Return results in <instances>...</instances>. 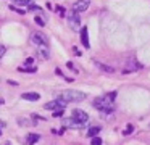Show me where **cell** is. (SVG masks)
Here are the masks:
<instances>
[{
    "instance_id": "obj_21",
    "label": "cell",
    "mask_w": 150,
    "mask_h": 145,
    "mask_svg": "<svg viewBox=\"0 0 150 145\" xmlns=\"http://www.w3.org/2000/svg\"><path fill=\"white\" fill-rule=\"evenodd\" d=\"M34 63V58H26V60H24V64H26V66H28V64H33Z\"/></svg>"
},
{
    "instance_id": "obj_5",
    "label": "cell",
    "mask_w": 150,
    "mask_h": 145,
    "mask_svg": "<svg viewBox=\"0 0 150 145\" xmlns=\"http://www.w3.org/2000/svg\"><path fill=\"white\" fill-rule=\"evenodd\" d=\"M71 118L74 119V121H78L79 124H86V122L89 121V115H87L86 111H82V110H79V108L73 110V113H71Z\"/></svg>"
},
{
    "instance_id": "obj_28",
    "label": "cell",
    "mask_w": 150,
    "mask_h": 145,
    "mask_svg": "<svg viewBox=\"0 0 150 145\" xmlns=\"http://www.w3.org/2000/svg\"><path fill=\"white\" fill-rule=\"evenodd\" d=\"M0 135H2V131H0Z\"/></svg>"
},
{
    "instance_id": "obj_16",
    "label": "cell",
    "mask_w": 150,
    "mask_h": 145,
    "mask_svg": "<svg viewBox=\"0 0 150 145\" xmlns=\"http://www.w3.org/2000/svg\"><path fill=\"white\" fill-rule=\"evenodd\" d=\"M18 122L23 124V126H33L34 124V121H31V119H24V118H20V119H18Z\"/></svg>"
},
{
    "instance_id": "obj_24",
    "label": "cell",
    "mask_w": 150,
    "mask_h": 145,
    "mask_svg": "<svg viewBox=\"0 0 150 145\" xmlns=\"http://www.w3.org/2000/svg\"><path fill=\"white\" fill-rule=\"evenodd\" d=\"M73 52H74V55H78V57H79V55H81V52H79V50H78V48H76V47L73 48Z\"/></svg>"
},
{
    "instance_id": "obj_3",
    "label": "cell",
    "mask_w": 150,
    "mask_h": 145,
    "mask_svg": "<svg viewBox=\"0 0 150 145\" xmlns=\"http://www.w3.org/2000/svg\"><path fill=\"white\" fill-rule=\"evenodd\" d=\"M31 42H33L34 45H37V47H47L49 45V39H47L45 34H42V32L36 31L31 34Z\"/></svg>"
},
{
    "instance_id": "obj_13",
    "label": "cell",
    "mask_w": 150,
    "mask_h": 145,
    "mask_svg": "<svg viewBox=\"0 0 150 145\" xmlns=\"http://www.w3.org/2000/svg\"><path fill=\"white\" fill-rule=\"evenodd\" d=\"M98 132H100V127H98V126H94V127H91L87 131V135H89V137H95Z\"/></svg>"
},
{
    "instance_id": "obj_6",
    "label": "cell",
    "mask_w": 150,
    "mask_h": 145,
    "mask_svg": "<svg viewBox=\"0 0 150 145\" xmlns=\"http://www.w3.org/2000/svg\"><path fill=\"white\" fill-rule=\"evenodd\" d=\"M91 5V0H78V2L73 3V11L74 13H81V11H86Z\"/></svg>"
},
{
    "instance_id": "obj_30",
    "label": "cell",
    "mask_w": 150,
    "mask_h": 145,
    "mask_svg": "<svg viewBox=\"0 0 150 145\" xmlns=\"http://www.w3.org/2000/svg\"><path fill=\"white\" fill-rule=\"evenodd\" d=\"M149 127H150V124H149Z\"/></svg>"
},
{
    "instance_id": "obj_9",
    "label": "cell",
    "mask_w": 150,
    "mask_h": 145,
    "mask_svg": "<svg viewBox=\"0 0 150 145\" xmlns=\"http://www.w3.org/2000/svg\"><path fill=\"white\" fill-rule=\"evenodd\" d=\"M81 42L86 48H89V34H87V28H81Z\"/></svg>"
},
{
    "instance_id": "obj_2",
    "label": "cell",
    "mask_w": 150,
    "mask_h": 145,
    "mask_svg": "<svg viewBox=\"0 0 150 145\" xmlns=\"http://www.w3.org/2000/svg\"><path fill=\"white\" fill-rule=\"evenodd\" d=\"M58 100H63V102H82L86 98L84 92H79V90H63L62 93H58L57 97Z\"/></svg>"
},
{
    "instance_id": "obj_12",
    "label": "cell",
    "mask_w": 150,
    "mask_h": 145,
    "mask_svg": "<svg viewBox=\"0 0 150 145\" xmlns=\"http://www.w3.org/2000/svg\"><path fill=\"white\" fill-rule=\"evenodd\" d=\"M26 140H28V144H29V145H34L36 142L40 140V135L39 134H28Z\"/></svg>"
},
{
    "instance_id": "obj_1",
    "label": "cell",
    "mask_w": 150,
    "mask_h": 145,
    "mask_svg": "<svg viewBox=\"0 0 150 145\" xmlns=\"http://www.w3.org/2000/svg\"><path fill=\"white\" fill-rule=\"evenodd\" d=\"M115 97H116V92L107 93V95H103V97H98V98H95L92 105H94L95 108L98 110V111L105 113V115H110V113L115 110V105H113Z\"/></svg>"
},
{
    "instance_id": "obj_8",
    "label": "cell",
    "mask_w": 150,
    "mask_h": 145,
    "mask_svg": "<svg viewBox=\"0 0 150 145\" xmlns=\"http://www.w3.org/2000/svg\"><path fill=\"white\" fill-rule=\"evenodd\" d=\"M63 124L66 126V127H71V129H81L84 124H79L78 121H74L73 118H68V119H63Z\"/></svg>"
},
{
    "instance_id": "obj_11",
    "label": "cell",
    "mask_w": 150,
    "mask_h": 145,
    "mask_svg": "<svg viewBox=\"0 0 150 145\" xmlns=\"http://www.w3.org/2000/svg\"><path fill=\"white\" fill-rule=\"evenodd\" d=\"M37 57L42 58V60H49V58H50V52H49V48H47V47H39Z\"/></svg>"
},
{
    "instance_id": "obj_7",
    "label": "cell",
    "mask_w": 150,
    "mask_h": 145,
    "mask_svg": "<svg viewBox=\"0 0 150 145\" xmlns=\"http://www.w3.org/2000/svg\"><path fill=\"white\" fill-rule=\"evenodd\" d=\"M137 69H142V64L139 61H131V63H127L124 66L123 73H132V71H137Z\"/></svg>"
},
{
    "instance_id": "obj_23",
    "label": "cell",
    "mask_w": 150,
    "mask_h": 145,
    "mask_svg": "<svg viewBox=\"0 0 150 145\" xmlns=\"http://www.w3.org/2000/svg\"><path fill=\"white\" fill-rule=\"evenodd\" d=\"M57 10H58V13H60V15H65V8H62V6H58Z\"/></svg>"
},
{
    "instance_id": "obj_22",
    "label": "cell",
    "mask_w": 150,
    "mask_h": 145,
    "mask_svg": "<svg viewBox=\"0 0 150 145\" xmlns=\"http://www.w3.org/2000/svg\"><path fill=\"white\" fill-rule=\"evenodd\" d=\"M53 116H55V118H62L63 111H62V110H60V111H53Z\"/></svg>"
},
{
    "instance_id": "obj_29",
    "label": "cell",
    "mask_w": 150,
    "mask_h": 145,
    "mask_svg": "<svg viewBox=\"0 0 150 145\" xmlns=\"http://www.w3.org/2000/svg\"><path fill=\"white\" fill-rule=\"evenodd\" d=\"M7 145H10V144H7Z\"/></svg>"
},
{
    "instance_id": "obj_20",
    "label": "cell",
    "mask_w": 150,
    "mask_h": 145,
    "mask_svg": "<svg viewBox=\"0 0 150 145\" xmlns=\"http://www.w3.org/2000/svg\"><path fill=\"white\" fill-rule=\"evenodd\" d=\"M5 52H7V48H5V45H0V58L5 55Z\"/></svg>"
},
{
    "instance_id": "obj_19",
    "label": "cell",
    "mask_w": 150,
    "mask_h": 145,
    "mask_svg": "<svg viewBox=\"0 0 150 145\" xmlns=\"http://www.w3.org/2000/svg\"><path fill=\"white\" fill-rule=\"evenodd\" d=\"M36 23H37L39 26H44V24H45V23H44V19L40 18V16H36Z\"/></svg>"
},
{
    "instance_id": "obj_26",
    "label": "cell",
    "mask_w": 150,
    "mask_h": 145,
    "mask_svg": "<svg viewBox=\"0 0 150 145\" xmlns=\"http://www.w3.org/2000/svg\"><path fill=\"white\" fill-rule=\"evenodd\" d=\"M66 64H68V68H69V69H74V66H73V63H71V61H68Z\"/></svg>"
},
{
    "instance_id": "obj_18",
    "label": "cell",
    "mask_w": 150,
    "mask_h": 145,
    "mask_svg": "<svg viewBox=\"0 0 150 145\" xmlns=\"http://www.w3.org/2000/svg\"><path fill=\"white\" fill-rule=\"evenodd\" d=\"M132 131H134V126H132V124H127L126 131H124L123 134H126V135H127V134H131V132H132Z\"/></svg>"
},
{
    "instance_id": "obj_17",
    "label": "cell",
    "mask_w": 150,
    "mask_h": 145,
    "mask_svg": "<svg viewBox=\"0 0 150 145\" xmlns=\"http://www.w3.org/2000/svg\"><path fill=\"white\" fill-rule=\"evenodd\" d=\"M91 145H102V139L100 137H92Z\"/></svg>"
},
{
    "instance_id": "obj_15",
    "label": "cell",
    "mask_w": 150,
    "mask_h": 145,
    "mask_svg": "<svg viewBox=\"0 0 150 145\" xmlns=\"http://www.w3.org/2000/svg\"><path fill=\"white\" fill-rule=\"evenodd\" d=\"M97 66L100 68V69L107 71V73H113V71H115V68H113V66H107V64H103V63H97Z\"/></svg>"
},
{
    "instance_id": "obj_10",
    "label": "cell",
    "mask_w": 150,
    "mask_h": 145,
    "mask_svg": "<svg viewBox=\"0 0 150 145\" xmlns=\"http://www.w3.org/2000/svg\"><path fill=\"white\" fill-rule=\"evenodd\" d=\"M21 97H23L24 100H31V102H37V100L40 98V95L36 93V92H24Z\"/></svg>"
},
{
    "instance_id": "obj_14",
    "label": "cell",
    "mask_w": 150,
    "mask_h": 145,
    "mask_svg": "<svg viewBox=\"0 0 150 145\" xmlns=\"http://www.w3.org/2000/svg\"><path fill=\"white\" fill-rule=\"evenodd\" d=\"M15 5H23V6H31L33 5V0H13Z\"/></svg>"
},
{
    "instance_id": "obj_25",
    "label": "cell",
    "mask_w": 150,
    "mask_h": 145,
    "mask_svg": "<svg viewBox=\"0 0 150 145\" xmlns=\"http://www.w3.org/2000/svg\"><path fill=\"white\" fill-rule=\"evenodd\" d=\"M5 126H7V124H5V121H0V131H2V129H4Z\"/></svg>"
},
{
    "instance_id": "obj_27",
    "label": "cell",
    "mask_w": 150,
    "mask_h": 145,
    "mask_svg": "<svg viewBox=\"0 0 150 145\" xmlns=\"http://www.w3.org/2000/svg\"><path fill=\"white\" fill-rule=\"evenodd\" d=\"M4 103H5V102H4V98H0V105H4Z\"/></svg>"
},
{
    "instance_id": "obj_4",
    "label": "cell",
    "mask_w": 150,
    "mask_h": 145,
    "mask_svg": "<svg viewBox=\"0 0 150 145\" xmlns=\"http://www.w3.org/2000/svg\"><path fill=\"white\" fill-rule=\"evenodd\" d=\"M66 19H68V24L73 31H79V29H81V18H79L78 13H74V11L68 13V15H66Z\"/></svg>"
}]
</instances>
